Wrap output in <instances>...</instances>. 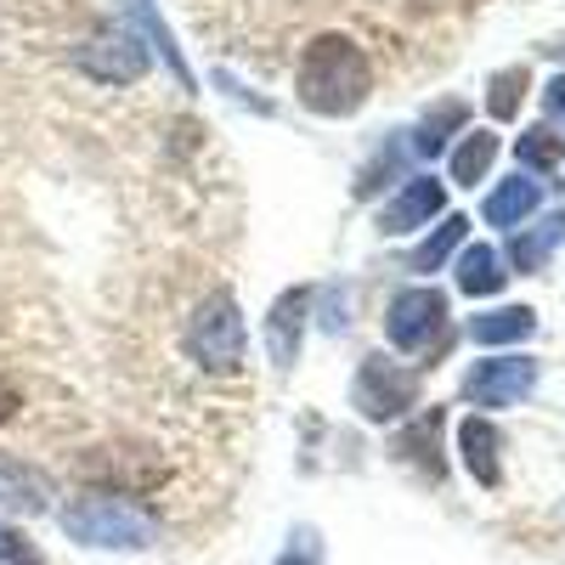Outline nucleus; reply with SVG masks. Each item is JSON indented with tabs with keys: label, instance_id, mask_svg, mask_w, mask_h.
<instances>
[{
	"label": "nucleus",
	"instance_id": "4468645a",
	"mask_svg": "<svg viewBox=\"0 0 565 565\" xmlns=\"http://www.w3.org/2000/svg\"><path fill=\"white\" fill-rule=\"evenodd\" d=\"M537 334V311L532 306H498V311H481L469 322V340L476 345H521Z\"/></svg>",
	"mask_w": 565,
	"mask_h": 565
},
{
	"label": "nucleus",
	"instance_id": "4be33fe9",
	"mask_svg": "<svg viewBox=\"0 0 565 565\" xmlns=\"http://www.w3.org/2000/svg\"><path fill=\"white\" fill-rule=\"evenodd\" d=\"M0 565H45V554H40V543L23 526L0 521Z\"/></svg>",
	"mask_w": 565,
	"mask_h": 565
},
{
	"label": "nucleus",
	"instance_id": "20e7f679",
	"mask_svg": "<svg viewBox=\"0 0 565 565\" xmlns=\"http://www.w3.org/2000/svg\"><path fill=\"white\" fill-rule=\"evenodd\" d=\"M351 407L367 424H396L418 407V373L391 362L385 351H367L356 362V380H351Z\"/></svg>",
	"mask_w": 565,
	"mask_h": 565
},
{
	"label": "nucleus",
	"instance_id": "1a4fd4ad",
	"mask_svg": "<svg viewBox=\"0 0 565 565\" xmlns=\"http://www.w3.org/2000/svg\"><path fill=\"white\" fill-rule=\"evenodd\" d=\"M441 210H447V186L436 175H407L396 186V199L380 210V232L385 238H402V232H413V226H430Z\"/></svg>",
	"mask_w": 565,
	"mask_h": 565
},
{
	"label": "nucleus",
	"instance_id": "393cba45",
	"mask_svg": "<svg viewBox=\"0 0 565 565\" xmlns=\"http://www.w3.org/2000/svg\"><path fill=\"white\" fill-rule=\"evenodd\" d=\"M18 407H23V396H18V385H7V380H0V430H7V424L18 418Z\"/></svg>",
	"mask_w": 565,
	"mask_h": 565
},
{
	"label": "nucleus",
	"instance_id": "a878e982",
	"mask_svg": "<svg viewBox=\"0 0 565 565\" xmlns=\"http://www.w3.org/2000/svg\"><path fill=\"white\" fill-rule=\"evenodd\" d=\"M543 103H548V114H554V119H565V74H554V79H548Z\"/></svg>",
	"mask_w": 565,
	"mask_h": 565
},
{
	"label": "nucleus",
	"instance_id": "aec40b11",
	"mask_svg": "<svg viewBox=\"0 0 565 565\" xmlns=\"http://www.w3.org/2000/svg\"><path fill=\"white\" fill-rule=\"evenodd\" d=\"M526 85H532L526 68L492 74V79H487V114H492V119H514V114H521V103H526Z\"/></svg>",
	"mask_w": 565,
	"mask_h": 565
},
{
	"label": "nucleus",
	"instance_id": "5701e85b",
	"mask_svg": "<svg viewBox=\"0 0 565 565\" xmlns=\"http://www.w3.org/2000/svg\"><path fill=\"white\" fill-rule=\"evenodd\" d=\"M391 175H402V148H396V141H391V148H385L380 159H373V164H362V175H356L351 193H356V199H373Z\"/></svg>",
	"mask_w": 565,
	"mask_h": 565
},
{
	"label": "nucleus",
	"instance_id": "dca6fc26",
	"mask_svg": "<svg viewBox=\"0 0 565 565\" xmlns=\"http://www.w3.org/2000/svg\"><path fill=\"white\" fill-rule=\"evenodd\" d=\"M463 119H469V108L458 103V97H447V103H436L430 114L418 119V130H413V153H424V159H436L447 141L463 130Z\"/></svg>",
	"mask_w": 565,
	"mask_h": 565
},
{
	"label": "nucleus",
	"instance_id": "6e6552de",
	"mask_svg": "<svg viewBox=\"0 0 565 565\" xmlns=\"http://www.w3.org/2000/svg\"><path fill=\"white\" fill-rule=\"evenodd\" d=\"M317 306V289L311 282H295V289H282L266 311V356L277 373H289L300 362V340H306V317Z\"/></svg>",
	"mask_w": 565,
	"mask_h": 565
},
{
	"label": "nucleus",
	"instance_id": "a211bd4d",
	"mask_svg": "<svg viewBox=\"0 0 565 565\" xmlns=\"http://www.w3.org/2000/svg\"><path fill=\"white\" fill-rule=\"evenodd\" d=\"M492 159H498V136H492V130H469L458 148H452V181H458V186L487 181Z\"/></svg>",
	"mask_w": 565,
	"mask_h": 565
},
{
	"label": "nucleus",
	"instance_id": "9d476101",
	"mask_svg": "<svg viewBox=\"0 0 565 565\" xmlns=\"http://www.w3.org/2000/svg\"><path fill=\"white\" fill-rule=\"evenodd\" d=\"M52 498H57V481L45 476L40 463L0 452V509H7V514H45Z\"/></svg>",
	"mask_w": 565,
	"mask_h": 565
},
{
	"label": "nucleus",
	"instance_id": "f257e3e1",
	"mask_svg": "<svg viewBox=\"0 0 565 565\" xmlns=\"http://www.w3.org/2000/svg\"><path fill=\"white\" fill-rule=\"evenodd\" d=\"M373 90V63L367 52L351 40V34H311L306 52L295 63V97L306 114H322V119H351Z\"/></svg>",
	"mask_w": 565,
	"mask_h": 565
},
{
	"label": "nucleus",
	"instance_id": "f8f14e48",
	"mask_svg": "<svg viewBox=\"0 0 565 565\" xmlns=\"http://www.w3.org/2000/svg\"><path fill=\"white\" fill-rule=\"evenodd\" d=\"M441 424H447V418H441V407L418 413V418L407 424V430L396 436V447H391L402 463H418L430 481H441V469H447V463H441Z\"/></svg>",
	"mask_w": 565,
	"mask_h": 565
},
{
	"label": "nucleus",
	"instance_id": "412c9836",
	"mask_svg": "<svg viewBox=\"0 0 565 565\" xmlns=\"http://www.w3.org/2000/svg\"><path fill=\"white\" fill-rule=\"evenodd\" d=\"M514 159H521L526 170H554L565 159V136H554L548 125H532V130H521V141H514Z\"/></svg>",
	"mask_w": 565,
	"mask_h": 565
},
{
	"label": "nucleus",
	"instance_id": "7ed1b4c3",
	"mask_svg": "<svg viewBox=\"0 0 565 565\" xmlns=\"http://www.w3.org/2000/svg\"><path fill=\"white\" fill-rule=\"evenodd\" d=\"M181 351L193 356L204 373H238L249 356V328H244V306L232 289H210L181 328Z\"/></svg>",
	"mask_w": 565,
	"mask_h": 565
},
{
	"label": "nucleus",
	"instance_id": "9b49d317",
	"mask_svg": "<svg viewBox=\"0 0 565 565\" xmlns=\"http://www.w3.org/2000/svg\"><path fill=\"white\" fill-rule=\"evenodd\" d=\"M458 458H463V469L481 487H498L503 481V436H498V424L481 418V413H469L458 424Z\"/></svg>",
	"mask_w": 565,
	"mask_h": 565
},
{
	"label": "nucleus",
	"instance_id": "ddd939ff",
	"mask_svg": "<svg viewBox=\"0 0 565 565\" xmlns=\"http://www.w3.org/2000/svg\"><path fill=\"white\" fill-rule=\"evenodd\" d=\"M537 204H543V186L532 175H509V181H498L487 193L481 215H487V226H521Z\"/></svg>",
	"mask_w": 565,
	"mask_h": 565
},
{
	"label": "nucleus",
	"instance_id": "39448f33",
	"mask_svg": "<svg viewBox=\"0 0 565 565\" xmlns=\"http://www.w3.org/2000/svg\"><path fill=\"white\" fill-rule=\"evenodd\" d=\"M74 68L85 79H97V85H136L141 74H148V40L108 23L97 34H85L74 45Z\"/></svg>",
	"mask_w": 565,
	"mask_h": 565
},
{
	"label": "nucleus",
	"instance_id": "f03ea898",
	"mask_svg": "<svg viewBox=\"0 0 565 565\" xmlns=\"http://www.w3.org/2000/svg\"><path fill=\"white\" fill-rule=\"evenodd\" d=\"M57 521H63L68 543H79V548L141 554V548L159 543L153 509H141L130 492H114V487H79L74 498H63Z\"/></svg>",
	"mask_w": 565,
	"mask_h": 565
},
{
	"label": "nucleus",
	"instance_id": "b1692460",
	"mask_svg": "<svg viewBox=\"0 0 565 565\" xmlns=\"http://www.w3.org/2000/svg\"><path fill=\"white\" fill-rule=\"evenodd\" d=\"M271 565H322V537H317L311 526H295L289 543H282V554H277Z\"/></svg>",
	"mask_w": 565,
	"mask_h": 565
},
{
	"label": "nucleus",
	"instance_id": "6ab92c4d",
	"mask_svg": "<svg viewBox=\"0 0 565 565\" xmlns=\"http://www.w3.org/2000/svg\"><path fill=\"white\" fill-rule=\"evenodd\" d=\"M463 232H469V221H463V215H441V226H436L430 238H424V244L407 255V271H441V266H447V255L463 244Z\"/></svg>",
	"mask_w": 565,
	"mask_h": 565
},
{
	"label": "nucleus",
	"instance_id": "2eb2a0df",
	"mask_svg": "<svg viewBox=\"0 0 565 565\" xmlns=\"http://www.w3.org/2000/svg\"><path fill=\"white\" fill-rule=\"evenodd\" d=\"M503 255L492 249V244H469L463 255H458V289L469 295V300H487V295H498L503 289Z\"/></svg>",
	"mask_w": 565,
	"mask_h": 565
},
{
	"label": "nucleus",
	"instance_id": "0eeeda50",
	"mask_svg": "<svg viewBox=\"0 0 565 565\" xmlns=\"http://www.w3.org/2000/svg\"><path fill=\"white\" fill-rule=\"evenodd\" d=\"M532 385H537L532 356H487L463 373V402L469 407H514L532 396Z\"/></svg>",
	"mask_w": 565,
	"mask_h": 565
},
{
	"label": "nucleus",
	"instance_id": "f3484780",
	"mask_svg": "<svg viewBox=\"0 0 565 565\" xmlns=\"http://www.w3.org/2000/svg\"><path fill=\"white\" fill-rule=\"evenodd\" d=\"M565 244V210H554L548 221H537L532 232H521V238L509 244V260L521 266V271H543V260Z\"/></svg>",
	"mask_w": 565,
	"mask_h": 565
},
{
	"label": "nucleus",
	"instance_id": "423d86ee",
	"mask_svg": "<svg viewBox=\"0 0 565 565\" xmlns=\"http://www.w3.org/2000/svg\"><path fill=\"white\" fill-rule=\"evenodd\" d=\"M447 334V295L441 289H396L391 306H385V340L396 351H430L436 340Z\"/></svg>",
	"mask_w": 565,
	"mask_h": 565
}]
</instances>
